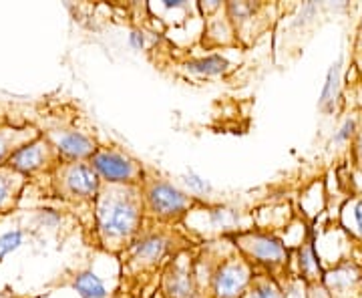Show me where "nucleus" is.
Listing matches in <instances>:
<instances>
[{
  "label": "nucleus",
  "mask_w": 362,
  "mask_h": 298,
  "mask_svg": "<svg viewBox=\"0 0 362 298\" xmlns=\"http://www.w3.org/2000/svg\"><path fill=\"white\" fill-rule=\"evenodd\" d=\"M185 69H187V73H194L199 77H218V75H223L230 71V63L220 55H209V57L187 61Z\"/></svg>",
  "instance_id": "14"
},
{
  "label": "nucleus",
  "mask_w": 362,
  "mask_h": 298,
  "mask_svg": "<svg viewBox=\"0 0 362 298\" xmlns=\"http://www.w3.org/2000/svg\"><path fill=\"white\" fill-rule=\"evenodd\" d=\"M161 290L165 298H199L197 276L192 264L180 258L171 260L161 278Z\"/></svg>",
  "instance_id": "10"
},
{
  "label": "nucleus",
  "mask_w": 362,
  "mask_h": 298,
  "mask_svg": "<svg viewBox=\"0 0 362 298\" xmlns=\"http://www.w3.org/2000/svg\"><path fill=\"white\" fill-rule=\"evenodd\" d=\"M129 45L135 49V51H141L143 45H145V37H143V33L139 30H133L129 35Z\"/></svg>",
  "instance_id": "22"
},
{
  "label": "nucleus",
  "mask_w": 362,
  "mask_h": 298,
  "mask_svg": "<svg viewBox=\"0 0 362 298\" xmlns=\"http://www.w3.org/2000/svg\"><path fill=\"white\" fill-rule=\"evenodd\" d=\"M145 204L141 185L105 183L95 200V228L101 246L125 252L143 232Z\"/></svg>",
  "instance_id": "1"
},
{
  "label": "nucleus",
  "mask_w": 362,
  "mask_h": 298,
  "mask_svg": "<svg viewBox=\"0 0 362 298\" xmlns=\"http://www.w3.org/2000/svg\"><path fill=\"white\" fill-rule=\"evenodd\" d=\"M42 131L35 125H13V123H0V168L11 161V157L23 149L28 143L37 142Z\"/></svg>",
  "instance_id": "11"
},
{
  "label": "nucleus",
  "mask_w": 362,
  "mask_h": 298,
  "mask_svg": "<svg viewBox=\"0 0 362 298\" xmlns=\"http://www.w3.org/2000/svg\"><path fill=\"white\" fill-rule=\"evenodd\" d=\"M28 178L11 166L0 168V216L11 214L25 192Z\"/></svg>",
  "instance_id": "12"
},
{
  "label": "nucleus",
  "mask_w": 362,
  "mask_h": 298,
  "mask_svg": "<svg viewBox=\"0 0 362 298\" xmlns=\"http://www.w3.org/2000/svg\"><path fill=\"white\" fill-rule=\"evenodd\" d=\"M171 252V236L163 230H147L139 234V238L131 244L125 254L129 256V264L135 268H156L168 258Z\"/></svg>",
  "instance_id": "8"
},
{
  "label": "nucleus",
  "mask_w": 362,
  "mask_h": 298,
  "mask_svg": "<svg viewBox=\"0 0 362 298\" xmlns=\"http://www.w3.org/2000/svg\"><path fill=\"white\" fill-rule=\"evenodd\" d=\"M354 135H356V139H354V159L362 168V130L356 131Z\"/></svg>",
  "instance_id": "23"
},
{
  "label": "nucleus",
  "mask_w": 362,
  "mask_h": 298,
  "mask_svg": "<svg viewBox=\"0 0 362 298\" xmlns=\"http://www.w3.org/2000/svg\"><path fill=\"white\" fill-rule=\"evenodd\" d=\"M42 135L57 147L63 161H90L97 154V142L77 130H51L42 131Z\"/></svg>",
  "instance_id": "9"
},
{
  "label": "nucleus",
  "mask_w": 362,
  "mask_h": 298,
  "mask_svg": "<svg viewBox=\"0 0 362 298\" xmlns=\"http://www.w3.org/2000/svg\"><path fill=\"white\" fill-rule=\"evenodd\" d=\"M143 204H145V216L161 224H175L187 216L192 207L199 206L194 195L181 192L168 180L156 176L147 169L145 180L141 183Z\"/></svg>",
  "instance_id": "2"
},
{
  "label": "nucleus",
  "mask_w": 362,
  "mask_h": 298,
  "mask_svg": "<svg viewBox=\"0 0 362 298\" xmlns=\"http://www.w3.org/2000/svg\"><path fill=\"white\" fill-rule=\"evenodd\" d=\"M73 288L81 298H107V288L103 280L93 273H81L73 280Z\"/></svg>",
  "instance_id": "15"
},
{
  "label": "nucleus",
  "mask_w": 362,
  "mask_h": 298,
  "mask_svg": "<svg viewBox=\"0 0 362 298\" xmlns=\"http://www.w3.org/2000/svg\"><path fill=\"white\" fill-rule=\"evenodd\" d=\"M298 266H300V274L306 282H316L320 280V266L318 260L314 256L310 242H306L304 246H300L298 250Z\"/></svg>",
  "instance_id": "17"
},
{
  "label": "nucleus",
  "mask_w": 362,
  "mask_h": 298,
  "mask_svg": "<svg viewBox=\"0 0 362 298\" xmlns=\"http://www.w3.org/2000/svg\"><path fill=\"white\" fill-rule=\"evenodd\" d=\"M354 133H356V121H354V119H346V121L342 123L340 131L332 137V142H349Z\"/></svg>",
  "instance_id": "20"
},
{
  "label": "nucleus",
  "mask_w": 362,
  "mask_h": 298,
  "mask_svg": "<svg viewBox=\"0 0 362 298\" xmlns=\"http://www.w3.org/2000/svg\"><path fill=\"white\" fill-rule=\"evenodd\" d=\"M342 59H338L334 65L330 67L328 75H326V83H324L322 95H320V109L322 111H332L334 109V101L338 97V89H340V69H342Z\"/></svg>",
  "instance_id": "16"
},
{
  "label": "nucleus",
  "mask_w": 362,
  "mask_h": 298,
  "mask_svg": "<svg viewBox=\"0 0 362 298\" xmlns=\"http://www.w3.org/2000/svg\"><path fill=\"white\" fill-rule=\"evenodd\" d=\"M354 222H356V226H358V230L362 232V202H358L356 206H354Z\"/></svg>",
  "instance_id": "24"
},
{
  "label": "nucleus",
  "mask_w": 362,
  "mask_h": 298,
  "mask_svg": "<svg viewBox=\"0 0 362 298\" xmlns=\"http://www.w3.org/2000/svg\"><path fill=\"white\" fill-rule=\"evenodd\" d=\"M25 242V232L23 230H13V232L0 234V262L6 258L13 250Z\"/></svg>",
  "instance_id": "18"
},
{
  "label": "nucleus",
  "mask_w": 362,
  "mask_h": 298,
  "mask_svg": "<svg viewBox=\"0 0 362 298\" xmlns=\"http://www.w3.org/2000/svg\"><path fill=\"white\" fill-rule=\"evenodd\" d=\"M254 268L242 254L221 260L211 274V297L242 298L254 278Z\"/></svg>",
  "instance_id": "6"
},
{
  "label": "nucleus",
  "mask_w": 362,
  "mask_h": 298,
  "mask_svg": "<svg viewBox=\"0 0 362 298\" xmlns=\"http://www.w3.org/2000/svg\"><path fill=\"white\" fill-rule=\"evenodd\" d=\"M61 164H63V157L57 151V147L45 135H40L37 142L28 143L23 149H18L6 166L21 171L26 178H35L42 173L51 176Z\"/></svg>",
  "instance_id": "7"
},
{
  "label": "nucleus",
  "mask_w": 362,
  "mask_h": 298,
  "mask_svg": "<svg viewBox=\"0 0 362 298\" xmlns=\"http://www.w3.org/2000/svg\"><path fill=\"white\" fill-rule=\"evenodd\" d=\"M185 183H187L194 192H199V194H206V192L211 190L209 183H207L202 176H197L194 169H189V171L185 173Z\"/></svg>",
  "instance_id": "19"
},
{
  "label": "nucleus",
  "mask_w": 362,
  "mask_h": 298,
  "mask_svg": "<svg viewBox=\"0 0 362 298\" xmlns=\"http://www.w3.org/2000/svg\"><path fill=\"white\" fill-rule=\"evenodd\" d=\"M282 292H284V298H308L300 280H290L288 285L282 286Z\"/></svg>",
  "instance_id": "21"
},
{
  "label": "nucleus",
  "mask_w": 362,
  "mask_h": 298,
  "mask_svg": "<svg viewBox=\"0 0 362 298\" xmlns=\"http://www.w3.org/2000/svg\"><path fill=\"white\" fill-rule=\"evenodd\" d=\"M235 246L240 254L254 266H262L266 273H278L288 264L286 244L266 232H244L235 236Z\"/></svg>",
  "instance_id": "4"
},
{
  "label": "nucleus",
  "mask_w": 362,
  "mask_h": 298,
  "mask_svg": "<svg viewBox=\"0 0 362 298\" xmlns=\"http://www.w3.org/2000/svg\"><path fill=\"white\" fill-rule=\"evenodd\" d=\"M242 298H284L282 285L268 273L254 274L247 290Z\"/></svg>",
  "instance_id": "13"
},
{
  "label": "nucleus",
  "mask_w": 362,
  "mask_h": 298,
  "mask_svg": "<svg viewBox=\"0 0 362 298\" xmlns=\"http://www.w3.org/2000/svg\"><path fill=\"white\" fill-rule=\"evenodd\" d=\"M361 35H362V25H361Z\"/></svg>",
  "instance_id": "26"
},
{
  "label": "nucleus",
  "mask_w": 362,
  "mask_h": 298,
  "mask_svg": "<svg viewBox=\"0 0 362 298\" xmlns=\"http://www.w3.org/2000/svg\"><path fill=\"white\" fill-rule=\"evenodd\" d=\"M49 178L52 192L75 204H95L103 185V180L90 166V161H63Z\"/></svg>",
  "instance_id": "3"
},
{
  "label": "nucleus",
  "mask_w": 362,
  "mask_h": 298,
  "mask_svg": "<svg viewBox=\"0 0 362 298\" xmlns=\"http://www.w3.org/2000/svg\"><path fill=\"white\" fill-rule=\"evenodd\" d=\"M163 4H165V8H183L185 6V2H181V0H165Z\"/></svg>",
  "instance_id": "25"
},
{
  "label": "nucleus",
  "mask_w": 362,
  "mask_h": 298,
  "mask_svg": "<svg viewBox=\"0 0 362 298\" xmlns=\"http://www.w3.org/2000/svg\"><path fill=\"white\" fill-rule=\"evenodd\" d=\"M90 166L105 183L119 185H141L147 169L139 159L113 147H99L90 157Z\"/></svg>",
  "instance_id": "5"
}]
</instances>
